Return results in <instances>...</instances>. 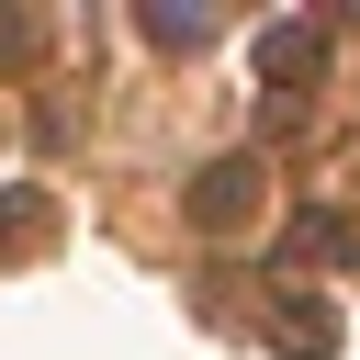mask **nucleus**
Here are the masks:
<instances>
[{
	"label": "nucleus",
	"mask_w": 360,
	"mask_h": 360,
	"mask_svg": "<svg viewBox=\"0 0 360 360\" xmlns=\"http://www.w3.org/2000/svg\"><path fill=\"white\" fill-rule=\"evenodd\" d=\"M259 79L315 90V79H326V22H270V34H259Z\"/></svg>",
	"instance_id": "nucleus-4"
},
{
	"label": "nucleus",
	"mask_w": 360,
	"mask_h": 360,
	"mask_svg": "<svg viewBox=\"0 0 360 360\" xmlns=\"http://www.w3.org/2000/svg\"><path fill=\"white\" fill-rule=\"evenodd\" d=\"M349 248H360V225L326 214V202H304V214L281 225V270H349Z\"/></svg>",
	"instance_id": "nucleus-3"
},
{
	"label": "nucleus",
	"mask_w": 360,
	"mask_h": 360,
	"mask_svg": "<svg viewBox=\"0 0 360 360\" xmlns=\"http://www.w3.org/2000/svg\"><path fill=\"white\" fill-rule=\"evenodd\" d=\"M259 326H270L281 360H338V304H326V292H281Z\"/></svg>",
	"instance_id": "nucleus-2"
},
{
	"label": "nucleus",
	"mask_w": 360,
	"mask_h": 360,
	"mask_svg": "<svg viewBox=\"0 0 360 360\" xmlns=\"http://www.w3.org/2000/svg\"><path fill=\"white\" fill-rule=\"evenodd\" d=\"M0 56H34V22L22 11H0Z\"/></svg>",
	"instance_id": "nucleus-7"
},
{
	"label": "nucleus",
	"mask_w": 360,
	"mask_h": 360,
	"mask_svg": "<svg viewBox=\"0 0 360 360\" xmlns=\"http://www.w3.org/2000/svg\"><path fill=\"white\" fill-rule=\"evenodd\" d=\"M146 34H158V45H214V11H180V0H146Z\"/></svg>",
	"instance_id": "nucleus-6"
},
{
	"label": "nucleus",
	"mask_w": 360,
	"mask_h": 360,
	"mask_svg": "<svg viewBox=\"0 0 360 360\" xmlns=\"http://www.w3.org/2000/svg\"><path fill=\"white\" fill-rule=\"evenodd\" d=\"M45 248H56V191L11 180V191H0V270H11V259H45Z\"/></svg>",
	"instance_id": "nucleus-5"
},
{
	"label": "nucleus",
	"mask_w": 360,
	"mask_h": 360,
	"mask_svg": "<svg viewBox=\"0 0 360 360\" xmlns=\"http://www.w3.org/2000/svg\"><path fill=\"white\" fill-rule=\"evenodd\" d=\"M248 214H259V158H214V169L191 180V225L225 236V225H248Z\"/></svg>",
	"instance_id": "nucleus-1"
}]
</instances>
